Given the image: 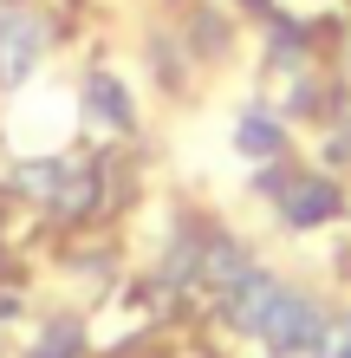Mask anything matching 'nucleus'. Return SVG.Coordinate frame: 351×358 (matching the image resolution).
<instances>
[{
  "label": "nucleus",
  "mask_w": 351,
  "mask_h": 358,
  "mask_svg": "<svg viewBox=\"0 0 351 358\" xmlns=\"http://www.w3.org/2000/svg\"><path fill=\"white\" fill-rule=\"evenodd\" d=\"M319 332H325V313L306 300V293H286V287L274 293V306H267V320H260V339L274 352H313Z\"/></svg>",
  "instance_id": "1"
},
{
  "label": "nucleus",
  "mask_w": 351,
  "mask_h": 358,
  "mask_svg": "<svg viewBox=\"0 0 351 358\" xmlns=\"http://www.w3.org/2000/svg\"><path fill=\"white\" fill-rule=\"evenodd\" d=\"M39 52H46V20L33 13H0V85H27V72L39 66Z\"/></svg>",
  "instance_id": "2"
},
{
  "label": "nucleus",
  "mask_w": 351,
  "mask_h": 358,
  "mask_svg": "<svg viewBox=\"0 0 351 358\" xmlns=\"http://www.w3.org/2000/svg\"><path fill=\"white\" fill-rule=\"evenodd\" d=\"M274 293H280V280H267V273H254V267H247L241 280L221 293V300H228V326H234V332H260L267 306H274Z\"/></svg>",
  "instance_id": "3"
},
{
  "label": "nucleus",
  "mask_w": 351,
  "mask_h": 358,
  "mask_svg": "<svg viewBox=\"0 0 351 358\" xmlns=\"http://www.w3.org/2000/svg\"><path fill=\"white\" fill-rule=\"evenodd\" d=\"M98 202H105V170H98V163H78V170H66V176H59L52 215H59V222H85Z\"/></svg>",
  "instance_id": "4"
},
{
  "label": "nucleus",
  "mask_w": 351,
  "mask_h": 358,
  "mask_svg": "<svg viewBox=\"0 0 351 358\" xmlns=\"http://www.w3.org/2000/svg\"><path fill=\"white\" fill-rule=\"evenodd\" d=\"M338 208H345L338 182H293L286 189V222L293 228H319V222H332Z\"/></svg>",
  "instance_id": "5"
},
{
  "label": "nucleus",
  "mask_w": 351,
  "mask_h": 358,
  "mask_svg": "<svg viewBox=\"0 0 351 358\" xmlns=\"http://www.w3.org/2000/svg\"><path fill=\"white\" fill-rule=\"evenodd\" d=\"M85 117L98 124V131H130V98H124V85L111 72L85 78Z\"/></svg>",
  "instance_id": "6"
},
{
  "label": "nucleus",
  "mask_w": 351,
  "mask_h": 358,
  "mask_svg": "<svg viewBox=\"0 0 351 358\" xmlns=\"http://www.w3.org/2000/svg\"><path fill=\"white\" fill-rule=\"evenodd\" d=\"M241 273H247V248H241V241H228V235H209V241H202V280H195V287L228 293Z\"/></svg>",
  "instance_id": "7"
},
{
  "label": "nucleus",
  "mask_w": 351,
  "mask_h": 358,
  "mask_svg": "<svg viewBox=\"0 0 351 358\" xmlns=\"http://www.w3.org/2000/svg\"><path fill=\"white\" fill-rule=\"evenodd\" d=\"M202 280V235H182L170 248V267H163V287H176V293H189Z\"/></svg>",
  "instance_id": "8"
},
{
  "label": "nucleus",
  "mask_w": 351,
  "mask_h": 358,
  "mask_svg": "<svg viewBox=\"0 0 351 358\" xmlns=\"http://www.w3.org/2000/svg\"><path fill=\"white\" fill-rule=\"evenodd\" d=\"M59 176H66V163H59V157H39V163H20V170H13V189H20V196L52 202L59 196Z\"/></svg>",
  "instance_id": "9"
},
{
  "label": "nucleus",
  "mask_w": 351,
  "mask_h": 358,
  "mask_svg": "<svg viewBox=\"0 0 351 358\" xmlns=\"http://www.w3.org/2000/svg\"><path fill=\"white\" fill-rule=\"evenodd\" d=\"M234 150H241V157H280V124L260 117V111L241 117V124H234Z\"/></svg>",
  "instance_id": "10"
},
{
  "label": "nucleus",
  "mask_w": 351,
  "mask_h": 358,
  "mask_svg": "<svg viewBox=\"0 0 351 358\" xmlns=\"http://www.w3.org/2000/svg\"><path fill=\"white\" fill-rule=\"evenodd\" d=\"M78 345H85V332H78L72 320H59V326L39 332V345H33L27 358H78Z\"/></svg>",
  "instance_id": "11"
},
{
  "label": "nucleus",
  "mask_w": 351,
  "mask_h": 358,
  "mask_svg": "<svg viewBox=\"0 0 351 358\" xmlns=\"http://www.w3.org/2000/svg\"><path fill=\"white\" fill-rule=\"evenodd\" d=\"M313 358H351V320H332L319 332V345H313Z\"/></svg>",
  "instance_id": "12"
},
{
  "label": "nucleus",
  "mask_w": 351,
  "mask_h": 358,
  "mask_svg": "<svg viewBox=\"0 0 351 358\" xmlns=\"http://www.w3.org/2000/svg\"><path fill=\"white\" fill-rule=\"evenodd\" d=\"M0 320H7V300H0Z\"/></svg>",
  "instance_id": "13"
},
{
  "label": "nucleus",
  "mask_w": 351,
  "mask_h": 358,
  "mask_svg": "<svg viewBox=\"0 0 351 358\" xmlns=\"http://www.w3.org/2000/svg\"><path fill=\"white\" fill-rule=\"evenodd\" d=\"M254 7H260V0H254Z\"/></svg>",
  "instance_id": "14"
}]
</instances>
